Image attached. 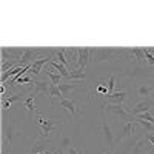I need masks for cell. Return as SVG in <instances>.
I'll return each mask as SVG.
<instances>
[{
	"mask_svg": "<svg viewBox=\"0 0 154 154\" xmlns=\"http://www.w3.org/2000/svg\"><path fill=\"white\" fill-rule=\"evenodd\" d=\"M143 154H154V148H152V149H149V151H146V152H143Z\"/></svg>",
	"mask_w": 154,
	"mask_h": 154,
	"instance_id": "28",
	"label": "cell"
},
{
	"mask_svg": "<svg viewBox=\"0 0 154 154\" xmlns=\"http://www.w3.org/2000/svg\"><path fill=\"white\" fill-rule=\"evenodd\" d=\"M94 49H89V48H79V62H77V68L80 69H85L88 62L93 59V54H94Z\"/></svg>",
	"mask_w": 154,
	"mask_h": 154,
	"instance_id": "7",
	"label": "cell"
},
{
	"mask_svg": "<svg viewBox=\"0 0 154 154\" xmlns=\"http://www.w3.org/2000/svg\"><path fill=\"white\" fill-rule=\"evenodd\" d=\"M102 154H114V149H106V151H102Z\"/></svg>",
	"mask_w": 154,
	"mask_h": 154,
	"instance_id": "27",
	"label": "cell"
},
{
	"mask_svg": "<svg viewBox=\"0 0 154 154\" xmlns=\"http://www.w3.org/2000/svg\"><path fill=\"white\" fill-rule=\"evenodd\" d=\"M151 106H154V97H151V99H142V100L136 102L131 108H128V112L136 117V116H139V114L148 112Z\"/></svg>",
	"mask_w": 154,
	"mask_h": 154,
	"instance_id": "5",
	"label": "cell"
},
{
	"mask_svg": "<svg viewBox=\"0 0 154 154\" xmlns=\"http://www.w3.org/2000/svg\"><path fill=\"white\" fill-rule=\"evenodd\" d=\"M34 97H35V94H34L32 91H29V96L23 100V105L26 106V109H28L29 112H34V111L37 109V106H35V103H34Z\"/></svg>",
	"mask_w": 154,
	"mask_h": 154,
	"instance_id": "17",
	"label": "cell"
},
{
	"mask_svg": "<svg viewBox=\"0 0 154 154\" xmlns=\"http://www.w3.org/2000/svg\"><path fill=\"white\" fill-rule=\"evenodd\" d=\"M68 154H83L80 149H77V148H74V146H71L69 149H68Z\"/></svg>",
	"mask_w": 154,
	"mask_h": 154,
	"instance_id": "25",
	"label": "cell"
},
{
	"mask_svg": "<svg viewBox=\"0 0 154 154\" xmlns=\"http://www.w3.org/2000/svg\"><path fill=\"white\" fill-rule=\"evenodd\" d=\"M65 49V56H66V60L69 63V68L68 69H75L77 68V62H79V49L77 48H63Z\"/></svg>",
	"mask_w": 154,
	"mask_h": 154,
	"instance_id": "10",
	"label": "cell"
},
{
	"mask_svg": "<svg viewBox=\"0 0 154 154\" xmlns=\"http://www.w3.org/2000/svg\"><path fill=\"white\" fill-rule=\"evenodd\" d=\"M85 77H86L85 69H80V68L72 69V71H71V74H69V79H72V80H83Z\"/></svg>",
	"mask_w": 154,
	"mask_h": 154,
	"instance_id": "20",
	"label": "cell"
},
{
	"mask_svg": "<svg viewBox=\"0 0 154 154\" xmlns=\"http://www.w3.org/2000/svg\"><path fill=\"white\" fill-rule=\"evenodd\" d=\"M149 77H152V79H154V72H151V74H149Z\"/></svg>",
	"mask_w": 154,
	"mask_h": 154,
	"instance_id": "29",
	"label": "cell"
},
{
	"mask_svg": "<svg viewBox=\"0 0 154 154\" xmlns=\"http://www.w3.org/2000/svg\"><path fill=\"white\" fill-rule=\"evenodd\" d=\"M119 54H122L119 49L112 48H96L93 54V62H106V60H114Z\"/></svg>",
	"mask_w": 154,
	"mask_h": 154,
	"instance_id": "4",
	"label": "cell"
},
{
	"mask_svg": "<svg viewBox=\"0 0 154 154\" xmlns=\"http://www.w3.org/2000/svg\"><path fill=\"white\" fill-rule=\"evenodd\" d=\"M49 66L54 68V69L63 77V79H69V74H71V72L68 71V68L63 65V63H60V62H57V60H51V62H49Z\"/></svg>",
	"mask_w": 154,
	"mask_h": 154,
	"instance_id": "13",
	"label": "cell"
},
{
	"mask_svg": "<svg viewBox=\"0 0 154 154\" xmlns=\"http://www.w3.org/2000/svg\"><path fill=\"white\" fill-rule=\"evenodd\" d=\"M71 143H72V139L69 136H63L62 140H60V143H59V152L63 154L66 149H69L71 148Z\"/></svg>",
	"mask_w": 154,
	"mask_h": 154,
	"instance_id": "16",
	"label": "cell"
},
{
	"mask_svg": "<svg viewBox=\"0 0 154 154\" xmlns=\"http://www.w3.org/2000/svg\"><path fill=\"white\" fill-rule=\"evenodd\" d=\"M43 72L51 79V83H53V85H60V83H62V75H60L59 72H56L54 68H51V66L46 68V66H45V68H43Z\"/></svg>",
	"mask_w": 154,
	"mask_h": 154,
	"instance_id": "15",
	"label": "cell"
},
{
	"mask_svg": "<svg viewBox=\"0 0 154 154\" xmlns=\"http://www.w3.org/2000/svg\"><path fill=\"white\" fill-rule=\"evenodd\" d=\"M100 128H102V136H103L105 139V142L108 143L109 149H114V142H116V137H114V133H112V128H111V123L109 120L106 119V116H105V109H102L100 108Z\"/></svg>",
	"mask_w": 154,
	"mask_h": 154,
	"instance_id": "2",
	"label": "cell"
},
{
	"mask_svg": "<svg viewBox=\"0 0 154 154\" xmlns=\"http://www.w3.org/2000/svg\"><path fill=\"white\" fill-rule=\"evenodd\" d=\"M130 54H131L133 60L137 59V60L143 62V63H148V62H146V57H145V53H143V49H140V48H133V49L130 51Z\"/></svg>",
	"mask_w": 154,
	"mask_h": 154,
	"instance_id": "18",
	"label": "cell"
},
{
	"mask_svg": "<svg viewBox=\"0 0 154 154\" xmlns=\"http://www.w3.org/2000/svg\"><path fill=\"white\" fill-rule=\"evenodd\" d=\"M146 139L149 140V143H151V146L154 148V134H152V133H149V134H146Z\"/></svg>",
	"mask_w": 154,
	"mask_h": 154,
	"instance_id": "26",
	"label": "cell"
},
{
	"mask_svg": "<svg viewBox=\"0 0 154 154\" xmlns=\"http://www.w3.org/2000/svg\"><path fill=\"white\" fill-rule=\"evenodd\" d=\"M136 122H137L140 126H142L146 133H152V134H154V123L146 122V120H140V119H136Z\"/></svg>",
	"mask_w": 154,
	"mask_h": 154,
	"instance_id": "22",
	"label": "cell"
},
{
	"mask_svg": "<svg viewBox=\"0 0 154 154\" xmlns=\"http://www.w3.org/2000/svg\"><path fill=\"white\" fill-rule=\"evenodd\" d=\"M139 126H140V125H139L137 122H125L123 126L120 128V131H119L117 137H116V140L122 142V140H126V139H130V137L136 136Z\"/></svg>",
	"mask_w": 154,
	"mask_h": 154,
	"instance_id": "6",
	"label": "cell"
},
{
	"mask_svg": "<svg viewBox=\"0 0 154 154\" xmlns=\"http://www.w3.org/2000/svg\"><path fill=\"white\" fill-rule=\"evenodd\" d=\"M29 96V93H19V94H14V96H3V103H2V106H3V109H8L9 106H11V103H14V102H17V100H25Z\"/></svg>",
	"mask_w": 154,
	"mask_h": 154,
	"instance_id": "11",
	"label": "cell"
},
{
	"mask_svg": "<svg viewBox=\"0 0 154 154\" xmlns=\"http://www.w3.org/2000/svg\"><path fill=\"white\" fill-rule=\"evenodd\" d=\"M136 96L139 99H151L154 97V88L152 86H145V85H140L136 89Z\"/></svg>",
	"mask_w": 154,
	"mask_h": 154,
	"instance_id": "12",
	"label": "cell"
},
{
	"mask_svg": "<svg viewBox=\"0 0 154 154\" xmlns=\"http://www.w3.org/2000/svg\"><path fill=\"white\" fill-rule=\"evenodd\" d=\"M32 83H34V89H32V93H34L35 96H37L38 93H45V94H46V93L49 91V85H51V83H46L45 80L34 79V82H32Z\"/></svg>",
	"mask_w": 154,
	"mask_h": 154,
	"instance_id": "14",
	"label": "cell"
},
{
	"mask_svg": "<svg viewBox=\"0 0 154 154\" xmlns=\"http://www.w3.org/2000/svg\"><path fill=\"white\" fill-rule=\"evenodd\" d=\"M99 154H102V152H99Z\"/></svg>",
	"mask_w": 154,
	"mask_h": 154,
	"instance_id": "31",
	"label": "cell"
},
{
	"mask_svg": "<svg viewBox=\"0 0 154 154\" xmlns=\"http://www.w3.org/2000/svg\"><path fill=\"white\" fill-rule=\"evenodd\" d=\"M37 120H38V125H40V137L38 139L48 140L51 131L56 130V123L51 120L49 116H46V114H37Z\"/></svg>",
	"mask_w": 154,
	"mask_h": 154,
	"instance_id": "3",
	"label": "cell"
},
{
	"mask_svg": "<svg viewBox=\"0 0 154 154\" xmlns=\"http://www.w3.org/2000/svg\"><path fill=\"white\" fill-rule=\"evenodd\" d=\"M57 86H59L60 93H62L63 96H69V93L72 91V89L79 86V83H60V85H57Z\"/></svg>",
	"mask_w": 154,
	"mask_h": 154,
	"instance_id": "19",
	"label": "cell"
},
{
	"mask_svg": "<svg viewBox=\"0 0 154 154\" xmlns=\"http://www.w3.org/2000/svg\"><path fill=\"white\" fill-rule=\"evenodd\" d=\"M143 53H145V57H146V62L149 63V65H154V54L151 53L149 49H143Z\"/></svg>",
	"mask_w": 154,
	"mask_h": 154,
	"instance_id": "24",
	"label": "cell"
},
{
	"mask_svg": "<svg viewBox=\"0 0 154 154\" xmlns=\"http://www.w3.org/2000/svg\"><path fill=\"white\" fill-rule=\"evenodd\" d=\"M100 108L105 109V111H108L109 114H114L116 117H119V119L123 120V122H136V117L128 112V109L125 108V105L108 103V105H103V106H100Z\"/></svg>",
	"mask_w": 154,
	"mask_h": 154,
	"instance_id": "1",
	"label": "cell"
},
{
	"mask_svg": "<svg viewBox=\"0 0 154 154\" xmlns=\"http://www.w3.org/2000/svg\"><path fill=\"white\" fill-rule=\"evenodd\" d=\"M108 94L106 96H111L112 93H114V88H116V77L114 75H111L109 79H108Z\"/></svg>",
	"mask_w": 154,
	"mask_h": 154,
	"instance_id": "23",
	"label": "cell"
},
{
	"mask_svg": "<svg viewBox=\"0 0 154 154\" xmlns=\"http://www.w3.org/2000/svg\"><path fill=\"white\" fill-rule=\"evenodd\" d=\"M152 116H154V111H152Z\"/></svg>",
	"mask_w": 154,
	"mask_h": 154,
	"instance_id": "30",
	"label": "cell"
},
{
	"mask_svg": "<svg viewBox=\"0 0 154 154\" xmlns=\"http://www.w3.org/2000/svg\"><path fill=\"white\" fill-rule=\"evenodd\" d=\"M48 96L51 97V99H54V97H57L59 100L63 97V94L60 93V89H59V86L57 85H53V83H51L49 85V91H48Z\"/></svg>",
	"mask_w": 154,
	"mask_h": 154,
	"instance_id": "21",
	"label": "cell"
},
{
	"mask_svg": "<svg viewBox=\"0 0 154 154\" xmlns=\"http://www.w3.org/2000/svg\"><path fill=\"white\" fill-rule=\"evenodd\" d=\"M57 108H62V109L68 111V112L71 114V117H75V112H77V109H79V106H77V103H75V100L65 99V97H62V99L59 100Z\"/></svg>",
	"mask_w": 154,
	"mask_h": 154,
	"instance_id": "8",
	"label": "cell"
},
{
	"mask_svg": "<svg viewBox=\"0 0 154 154\" xmlns=\"http://www.w3.org/2000/svg\"><path fill=\"white\" fill-rule=\"evenodd\" d=\"M128 97V91H125V89H117V91H114L111 96H105L103 99L108 102V103H116V105H123V102L126 100Z\"/></svg>",
	"mask_w": 154,
	"mask_h": 154,
	"instance_id": "9",
	"label": "cell"
}]
</instances>
